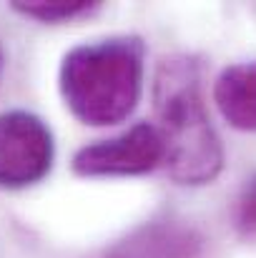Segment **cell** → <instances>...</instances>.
I'll return each mask as SVG.
<instances>
[{"instance_id": "cell-9", "label": "cell", "mask_w": 256, "mask_h": 258, "mask_svg": "<svg viewBox=\"0 0 256 258\" xmlns=\"http://www.w3.org/2000/svg\"><path fill=\"white\" fill-rule=\"evenodd\" d=\"M3 63H5V53H3V43H0V76H3Z\"/></svg>"}, {"instance_id": "cell-5", "label": "cell", "mask_w": 256, "mask_h": 258, "mask_svg": "<svg viewBox=\"0 0 256 258\" xmlns=\"http://www.w3.org/2000/svg\"><path fill=\"white\" fill-rule=\"evenodd\" d=\"M203 238L183 221H153L113 243L100 258H198Z\"/></svg>"}, {"instance_id": "cell-7", "label": "cell", "mask_w": 256, "mask_h": 258, "mask_svg": "<svg viewBox=\"0 0 256 258\" xmlns=\"http://www.w3.org/2000/svg\"><path fill=\"white\" fill-rule=\"evenodd\" d=\"M98 8H100V3H88V0H33V3L15 0L13 3L15 13L33 18V20H40V23H50V25L88 18Z\"/></svg>"}, {"instance_id": "cell-4", "label": "cell", "mask_w": 256, "mask_h": 258, "mask_svg": "<svg viewBox=\"0 0 256 258\" xmlns=\"http://www.w3.org/2000/svg\"><path fill=\"white\" fill-rule=\"evenodd\" d=\"M164 163V141L151 123H136L121 136L83 146L73 156V173L83 178L143 175Z\"/></svg>"}, {"instance_id": "cell-8", "label": "cell", "mask_w": 256, "mask_h": 258, "mask_svg": "<svg viewBox=\"0 0 256 258\" xmlns=\"http://www.w3.org/2000/svg\"><path fill=\"white\" fill-rule=\"evenodd\" d=\"M234 226L239 236L256 241V173L244 183L236 206H234Z\"/></svg>"}, {"instance_id": "cell-3", "label": "cell", "mask_w": 256, "mask_h": 258, "mask_svg": "<svg viewBox=\"0 0 256 258\" xmlns=\"http://www.w3.org/2000/svg\"><path fill=\"white\" fill-rule=\"evenodd\" d=\"M56 158L53 133L30 110L0 115V188L18 190L40 183Z\"/></svg>"}, {"instance_id": "cell-1", "label": "cell", "mask_w": 256, "mask_h": 258, "mask_svg": "<svg viewBox=\"0 0 256 258\" xmlns=\"http://www.w3.org/2000/svg\"><path fill=\"white\" fill-rule=\"evenodd\" d=\"M153 110L171 178L181 185L216 180L226 156L203 103L201 60L196 55H171L159 63Z\"/></svg>"}, {"instance_id": "cell-2", "label": "cell", "mask_w": 256, "mask_h": 258, "mask_svg": "<svg viewBox=\"0 0 256 258\" xmlns=\"http://www.w3.org/2000/svg\"><path fill=\"white\" fill-rule=\"evenodd\" d=\"M143 63L146 45L136 35L76 45L61 63V95L85 125H116L126 120L141 100Z\"/></svg>"}, {"instance_id": "cell-6", "label": "cell", "mask_w": 256, "mask_h": 258, "mask_svg": "<svg viewBox=\"0 0 256 258\" xmlns=\"http://www.w3.org/2000/svg\"><path fill=\"white\" fill-rule=\"evenodd\" d=\"M224 120L236 131H256V60L229 66L214 86Z\"/></svg>"}]
</instances>
